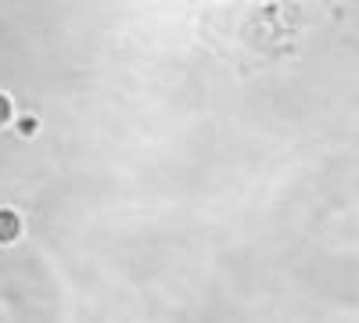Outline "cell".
<instances>
[{"instance_id": "6da1fadb", "label": "cell", "mask_w": 359, "mask_h": 323, "mask_svg": "<svg viewBox=\"0 0 359 323\" xmlns=\"http://www.w3.org/2000/svg\"><path fill=\"white\" fill-rule=\"evenodd\" d=\"M25 233V219L18 209H11V205H0V248L8 245H18Z\"/></svg>"}, {"instance_id": "3957f363", "label": "cell", "mask_w": 359, "mask_h": 323, "mask_svg": "<svg viewBox=\"0 0 359 323\" xmlns=\"http://www.w3.org/2000/svg\"><path fill=\"white\" fill-rule=\"evenodd\" d=\"M11 126H18L22 137H33V133L40 130V119H36V115H15V123H11Z\"/></svg>"}, {"instance_id": "7a4b0ae2", "label": "cell", "mask_w": 359, "mask_h": 323, "mask_svg": "<svg viewBox=\"0 0 359 323\" xmlns=\"http://www.w3.org/2000/svg\"><path fill=\"white\" fill-rule=\"evenodd\" d=\"M15 101H11V94L8 90H0V130H8L11 123H15Z\"/></svg>"}]
</instances>
